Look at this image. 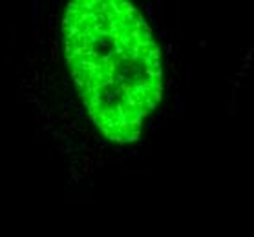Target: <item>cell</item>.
<instances>
[{"label": "cell", "mask_w": 254, "mask_h": 237, "mask_svg": "<svg viewBox=\"0 0 254 237\" xmlns=\"http://www.w3.org/2000/svg\"><path fill=\"white\" fill-rule=\"evenodd\" d=\"M150 29H159V24H157V20H152V26H150Z\"/></svg>", "instance_id": "obj_25"}, {"label": "cell", "mask_w": 254, "mask_h": 237, "mask_svg": "<svg viewBox=\"0 0 254 237\" xmlns=\"http://www.w3.org/2000/svg\"><path fill=\"white\" fill-rule=\"evenodd\" d=\"M28 100L29 102H37V97H35L33 93H28Z\"/></svg>", "instance_id": "obj_22"}, {"label": "cell", "mask_w": 254, "mask_h": 237, "mask_svg": "<svg viewBox=\"0 0 254 237\" xmlns=\"http://www.w3.org/2000/svg\"><path fill=\"white\" fill-rule=\"evenodd\" d=\"M176 113L177 115H181L183 113V97H181V93H176Z\"/></svg>", "instance_id": "obj_7"}, {"label": "cell", "mask_w": 254, "mask_h": 237, "mask_svg": "<svg viewBox=\"0 0 254 237\" xmlns=\"http://www.w3.org/2000/svg\"><path fill=\"white\" fill-rule=\"evenodd\" d=\"M165 51L168 53V55H174V46H172L170 42H166V44H165Z\"/></svg>", "instance_id": "obj_16"}, {"label": "cell", "mask_w": 254, "mask_h": 237, "mask_svg": "<svg viewBox=\"0 0 254 237\" xmlns=\"http://www.w3.org/2000/svg\"><path fill=\"white\" fill-rule=\"evenodd\" d=\"M144 11H146L148 17H152V15H154V6H152V4H148V6L144 7Z\"/></svg>", "instance_id": "obj_17"}, {"label": "cell", "mask_w": 254, "mask_h": 237, "mask_svg": "<svg viewBox=\"0 0 254 237\" xmlns=\"http://www.w3.org/2000/svg\"><path fill=\"white\" fill-rule=\"evenodd\" d=\"M166 115H168V113H166L165 110H161V111H159V117H161L163 121H165V118H166Z\"/></svg>", "instance_id": "obj_24"}, {"label": "cell", "mask_w": 254, "mask_h": 237, "mask_svg": "<svg viewBox=\"0 0 254 237\" xmlns=\"http://www.w3.org/2000/svg\"><path fill=\"white\" fill-rule=\"evenodd\" d=\"M51 128H53V124H51V122H46V124H42V130H44V131H49Z\"/></svg>", "instance_id": "obj_21"}, {"label": "cell", "mask_w": 254, "mask_h": 237, "mask_svg": "<svg viewBox=\"0 0 254 237\" xmlns=\"http://www.w3.org/2000/svg\"><path fill=\"white\" fill-rule=\"evenodd\" d=\"M97 146H99V148H106L108 144H106V142H104V141H97Z\"/></svg>", "instance_id": "obj_26"}, {"label": "cell", "mask_w": 254, "mask_h": 237, "mask_svg": "<svg viewBox=\"0 0 254 237\" xmlns=\"http://www.w3.org/2000/svg\"><path fill=\"white\" fill-rule=\"evenodd\" d=\"M95 2H97V0H84V2H81V11L82 13L95 11Z\"/></svg>", "instance_id": "obj_5"}, {"label": "cell", "mask_w": 254, "mask_h": 237, "mask_svg": "<svg viewBox=\"0 0 254 237\" xmlns=\"http://www.w3.org/2000/svg\"><path fill=\"white\" fill-rule=\"evenodd\" d=\"M37 104H38V110H40V113L44 115V113L48 111V104H46L44 100H37Z\"/></svg>", "instance_id": "obj_12"}, {"label": "cell", "mask_w": 254, "mask_h": 237, "mask_svg": "<svg viewBox=\"0 0 254 237\" xmlns=\"http://www.w3.org/2000/svg\"><path fill=\"white\" fill-rule=\"evenodd\" d=\"M230 84H232L234 88H240V86H241V84H240V80H230Z\"/></svg>", "instance_id": "obj_28"}, {"label": "cell", "mask_w": 254, "mask_h": 237, "mask_svg": "<svg viewBox=\"0 0 254 237\" xmlns=\"http://www.w3.org/2000/svg\"><path fill=\"white\" fill-rule=\"evenodd\" d=\"M62 84H64V86H68V84H69V80H68V77H66V75L62 77Z\"/></svg>", "instance_id": "obj_29"}, {"label": "cell", "mask_w": 254, "mask_h": 237, "mask_svg": "<svg viewBox=\"0 0 254 237\" xmlns=\"http://www.w3.org/2000/svg\"><path fill=\"white\" fill-rule=\"evenodd\" d=\"M199 48H207V40H205V38H201V40H199Z\"/></svg>", "instance_id": "obj_27"}, {"label": "cell", "mask_w": 254, "mask_h": 237, "mask_svg": "<svg viewBox=\"0 0 254 237\" xmlns=\"http://www.w3.org/2000/svg\"><path fill=\"white\" fill-rule=\"evenodd\" d=\"M26 62H28V66H29V68H31L33 64H35V58L29 57V53H26Z\"/></svg>", "instance_id": "obj_18"}, {"label": "cell", "mask_w": 254, "mask_h": 237, "mask_svg": "<svg viewBox=\"0 0 254 237\" xmlns=\"http://www.w3.org/2000/svg\"><path fill=\"white\" fill-rule=\"evenodd\" d=\"M68 115H69L68 111H62V117H61V118H62V121H66V118H68Z\"/></svg>", "instance_id": "obj_30"}, {"label": "cell", "mask_w": 254, "mask_h": 237, "mask_svg": "<svg viewBox=\"0 0 254 237\" xmlns=\"http://www.w3.org/2000/svg\"><path fill=\"white\" fill-rule=\"evenodd\" d=\"M159 37H161L163 40H166L168 38V27H159Z\"/></svg>", "instance_id": "obj_13"}, {"label": "cell", "mask_w": 254, "mask_h": 237, "mask_svg": "<svg viewBox=\"0 0 254 237\" xmlns=\"http://www.w3.org/2000/svg\"><path fill=\"white\" fill-rule=\"evenodd\" d=\"M33 24L35 29H38V26H40V0L33 2Z\"/></svg>", "instance_id": "obj_3"}, {"label": "cell", "mask_w": 254, "mask_h": 237, "mask_svg": "<svg viewBox=\"0 0 254 237\" xmlns=\"http://www.w3.org/2000/svg\"><path fill=\"white\" fill-rule=\"evenodd\" d=\"M139 137H141V131H139V130H130L126 135H123V139H124V142L130 144V142H137Z\"/></svg>", "instance_id": "obj_4"}, {"label": "cell", "mask_w": 254, "mask_h": 237, "mask_svg": "<svg viewBox=\"0 0 254 237\" xmlns=\"http://www.w3.org/2000/svg\"><path fill=\"white\" fill-rule=\"evenodd\" d=\"M238 77H240V78H247V77H249V73H245V71H238Z\"/></svg>", "instance_id": "obj_23"}, {"label": "cell", "mask_w": 254, "mask_h": 237, "mask_svg": "<svg viewBox=\"0 0 254 237\" xmlns=\"http://www.w3.org/2000/svg\"><path fill=\"white\" fill-rule=\"evenodd\" d=\"M46 93H48V90H46V88H42V90H40V95H42V97H46Z\"/></svg>", "instance_id": "obj_32"}, {"label": "cell", "mask_w": 254, "mask_h": 237, "mask_svg": "<svg viewBox=\"0 0 254 237\" xmlns=\"http://www.w3.org/2000/svg\"><path fill=\"white\" fill-rule=\"evenodd\" d=\"M51 137H53V139H57V141H66L68 139V135H64V133L62 131H51Z\"/></svg>", "instance_id": "obj_10"}, {"label": "cell", "mask_w": 254, "mask_h": 237, "mask_svg": "<svg viewBox=\"0 0 254 237\" xmlns=\"http://www.w3.org/2000/svg\"><path fill=\"white\" fill-rule=\"evenodd\" d=\"M133 80H135V82H143V70H141V66H133Z\"/></svg>", "instance_id": "obj_8"}, {"label": "cell", "mask_w": 254, "mask_h": 237, "mask_svg": "<svg viewBox=\"0 0 254 237\" xmlns=\"http://www.w3.org/2000/svg\"><path fill=\"white\" fill-rule=\"evenodd\" d=\"M79 13H81V2H77V0H73V2H68V7H66V17H69V18H75Z\"/></svg>", "instance_id": "obj_2"}, {"label": "cell", "mask_w": 254, "mask_h": 237, "mask_svg": "<svg viewBox=\"0 0 254 237\" xmlns=\"http://www.w3.org/2000/svg\"><path fill=\"white\" fill-rule=\"evenodd\" d=\"M75 113H77L79 118H82L84 117V108H75Z\"/></svg>", "instance_id": "obj_19"}, {"label": "cell", "mask_w": 254, "mask_h": 237, "mask_svg": "<svg viewBox=\"0 0 254 237\" xmlns=\"http://www.w3.org/2000/svg\"><path fill=\"white\" fill-rule=\"evenodd\" d=\"M124 55H126V58H130L132 62H137L139 58L143 57V49L139 48V46H135V44H132V46L126 49V53H124Z\"/></svg>", "instance_id": "obj_1"}, {"label": "cell", "mask_w": 254, "mask_h": 237, "mask_svg": "<svg viewBox=\"0 0 254 237\" xmlns=\"http://www.w3.org/2000/svg\"><path fill=\"white\" fill-rule=\"evenodd\" d=\"M172 86H174V78H170V80L166 82V88H172Z\"/></svg>", "instance_id": "obj_31"}, {"label": "cell", "mask_w": 254, "mask_h": 237, "mask_svg": "<svg viewBox=\"0 0 254 237\" xmlns=\"http://www.w3.org/2000/svg\"><path fill=\"white\" fill-rule=\"evenodd\" d=\"M49 57H51V58H57V44H55V40H51V49H49Z\"/></svg>", "instance_id": "obj_11"}, {"label": "cell", "mask_w": 254, "mask_h": 237, "mask_svg": "<svg viewBox=\"0 0 254 237\" xmlns=\"http://www.w3.org/2000/svg\"><path fill=\"white\" fill-rule=\"evenodd\" d=\"M228 115H230V117L236 115V97H234V95H232V102L228 104Z\"/></svg>", "instance_id": "obj_9"}, {"label": "cell", "mask_w": 254, "mask_h": 237, "mask_svg": "<svg viewBox=\"0 0 254 237\" xmlns=\"http://www.w3.org/2000/svg\"><path fill=\"white\" fill-rule=\"evenodd\" d=\"M249 70H251V62H243V66H241V71H249Z\"/></svg>", "instance_id": "obj_20"}, {"label": "cell", "mask_w": 254, "mask_h": 237, "mask_svg": "<svg viewBox=\"0 0 254 237\" xmlns=\"http://www.w3.org/2000/svg\"><path fill=\"white\" fill-rule=\"evenodd\" d=\"M156 106H157V104H156V102L152 100L150 97L143 98V110L146 111V113H150V111H154V110H156Z\"/></svg>", "instance_id": "obj_6"}, {"label": "cell", "mask_w": 254, "mask_h": 237, "mask_svg": "<svg viewBox=\"0 0 254 237\" xmlns=\"http://www.w3.org/2000/svg\"><path fill=\"white\" fill-rule=\"evenodd\" d=\"M252 53H254V49L249 48L247 49V55H245V58H243V62H252Z\"/></svg>", "instance_id": "obj_14"}, {"label": "cell", "mask_w": 254, "mask_h": 237, "mask_svg": "<svg viewBox=\"0 0 254 237\" xmlns=\"http://www.w3.org/2000/svg\"><path fill=\"white\" fill-rule=\"evenodd\" d=\"M81 181V173H75V171H71V179H69V184L71 182H79Z\"/></svg>", "instance_id": "obj_15"}]
</instances>
